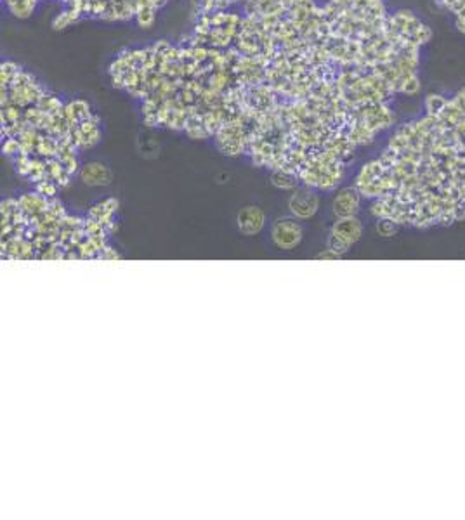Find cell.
<instances>
[{
    "label": "cell",
    "instance_id": "7",
    "mask_svg": "<svg viewBox=\"0 0 465 520\" xmlns=\"http://www.w3.org/2000/svg\"><path fill=\"white\" fill-rule=\"evenodd\" d=\"M80 181L86 184V186H108L113 181V174L106 165H103L101 161H90V164L82 165L79 172Z\"/></svg>",
    "mask_w": 465,
    "mask_h": 520
},
{
    "label": "cell",
    "instance_id": "6",
    "mask_svg": "<svg viewBox=\"0 0 465 520\" xmlns=\"http://www.w3.org/2000/svg\"><path fill=\"white\" fill-rule=\"evenodd\" d=\"M266 216L259 207H243L238 212V229L245 236H255L264 229Z\"/></svg>",
    "mask_w": 465,
    "mask_h": 520
},
{
    "label": "cell",
    "instance_id": "5",
    "mask_svg": "<svg viewBox=\"0 0 465 520\" xmlns=\"http://www.w3.org/2000/svg\"><path fill=\"white\" fill-rule=\"evenodd\" d=\"M116 212H118V200H116V198H106V200L92 205V207L89 208V213H87V216L99 220V222L105 226V229L108 231V234H113L118 229V224L115 222Z\"/></svg>",
    "mask_w": 465,
    "mask_h": 520
},
{
    "label": "cell",
    "instance_id": "1",
    "mask_svg": "<svg viewBox=\"0 0 465 520\" xmlns=\"http://www.w3.org/2000/svg\"><path fill=\"white\" fill-rule=\"evenodd\" d=\"M361 236H363V224L357 219V216L342 217V219L335 220L331 226L327 246L344 257L349 252L351 246L360 242Z\"/></svg>",
    "mask_w": 465,
    "mask_h": 520
},
{
    "label": "cell",
    "instance_id": "11",
    "mask_svg": "<svg viewBox=\"0 0 465 520\" xmlns=\"http://www.w3.org/2000/svg\"><path fill=\"white\" fill-rule=\"evenodd\" d=\"M448 101L450 99L441 96V94H429V96L425 97V103H424L425 112H427V115L439 116L444 112V108H447Z\"/></svg>",
    "mask_w": 465,
    "mask_h": 520
},
{
    "label": "cell",
    "instance_id": "12",
    "mask_svg": "<svg viewBox=\"0 0 465 520\" xmlns=\"http://www.w3.org/2000/svg\"><path fill=\"white\" fill-rule=\"evenodd\" d=\"M61 187L58 186L56 182L51 181V179H44V181H40L38 184H35V191L37 193H40L42 196L47 198L49 201L51 200H56L58 198V191H60Z\"/></svg>",
    "mask_w": 465,
    "mask_h": 520
},
{
    "label": "cell",
    "instance_id": "4",
    "mask_svg": "<svg viewBox=\"0 0 465 520\" xmlns=\"http://www.w3.org/2000/svg\"><path fill=\"white\" fill-rule=\"evenodd\" d=\"M361 196L360 190L356 186H347L342 190L337 191V194L334 196L331 201V212L337 219H342V217H356L360 212L361 207Z\"/></svg>",
    "mask_w": 465,
    "mask_h": 520
},
{
    "label": "cell",
    "instance_id": "8",
    "mask_svg": "<svg viewBox=\"0 0 465 520\" xmlns=\"http://www.w3.org/2000/svg\"><path fill=\"white\" fill-rule=\"evenodd\" d=\"M18 201L21 210L25 212V216H28L30 219H37V217L42 216L49 207L47 198L42 196L37 191H35V193H25L23 196L18 198Z\"/></svg>",
    "mask_w": 465,
    "mask_h": 520
},
{
    "label": "cell",
    "instance_id": "3",
    "mask_svg": "<svg viewBox=\"0 0 465 520\" xmlns=\"http://www.w3.org/2000/svg\"><path fill=\"white\" fill-rule=\"evenodd\" d=\"M288 208H290L292 216L299 220H307L314 217L320 210V196H318L316 190L302 184L292 193L290 200H288Z\"/></svg>",
    "mask_w": 465,
    "mask_h": 520
},
{
    "label": "cell",
    "instance_id": "9",
    "mask_svg": "<svg viewBox=\"0 0 465 520\" xmlns=\"http://www.w3.org/2000/svg\"><path fill=\"white\" fill-rule=\"evenodd\" d=\"M45 161H47L49 179L56 182L60 187H66L71 182V177H73V175L68 172V168L64 167L63 161H61L60 158H51V160H45Z\"/></svg>",
    "mask_w": 465,
    "mask_h": 520
},
{
    "label": "cell",
    "instance_id": "16",
    "mask_svg": "<svg viewBox=\"0 0 465 520\" xmlns=\"http://www.w3.org/2000/svg\"><path fill=\"white\" fill-rule=\"evenodd\" d=\"M120 259H122V255H120V253L110 245L106 246L105 252L101 253V257H99V260H120Z\"/></svg>",
    "mask_w": 465,
    "mask_h": 520
},
{
    "label": "cell",
    "instance_id": "13",
    "mask_svg": "<svg viewBox=\"0 0 465 520\" xmlns=\"http://www.w3.org/2000/svg\"><path fill=\"white\" fill-rule=\"evenodd\" d=\"M399 224L394 222L392 219H379L377 220V233L379 236H384V238H391L398 233Z\"/></svg>",
    "mask_w": 465,
    "mask_h": 520
},
{
    "label": "cell",
    "instance_id": "18",
    "mask_svg": "<svg viewBox=\"0 0 465 520\" xmlns=\"http://www.w3.org/2000/svg\"><path fill=\"white\" fill-rule=\"evenodd\" d=\"M457 26H458V30H460L462 34H465V12L464 14L457 16Z\"/></svg>",
    "mask_w": 465,
    "mask_h": 520
},
{
    "label": "cell",
    "instance_id": "15",
    "mask_svg": "<svg viewBox=\"0 0 465 520\" xmlns=\"http://www.w3.org/2000/svg\"><path fill=\"white\" fill-rule=\"evenodd\" d=\"M2 153L8 156H18L21 153V142H19L18 138H8L2 144Z\"/></svg>",
    "mask_w": 465,
    "mask_h": 520
},
{
    "label": "cell",
    "instance_id": "10",
    "mask_svg": "<svg viewBox=\"0 0 465 520\" xmlns=\"http://www.w3.org/2000/svg\"><path fill=\"white\" fill-rule=\"evenodd\" d=\"M299 177L295 174L285 170H273L271 174V184L278 190L283 191H294L299 187Z\"/></svg>",
    "mask_w": 465,
    "mask_h": 520
},
{
    "label": "cell",
    "instance_id": "17",
    "mask_svg": "<svg viewBox=\"0 0 465 520\" xmlns=\"http://www.w3.org/2000/svg\"><path fill=\"white\" fill-rule=\"evenodd\" d=\"M316 259L318 260H339V259H342V255H339V253L334 252V250L328 248V246H327V248H325L323 252L318 253Z\"/></svg>",
    "mask_w": 465,
    "mask_h": 520
},
{
    "label": "cell",
    "instance_id": "14",
    "mask_svg": "<svg viewBox=\"0 0 465 520\" xmlns=\"http://www.w3.org/2000/svg\"><path fill=\"white\" fill-rule=\"evenodd\" d=\"M420 80H418L417 75H412V77H406L401 82L399 87V92L405 94V96H415V94L420 90Z\"/></svg>",
    "mask_w": 465,
    "mask_h": 520
},
{
    "label": "cell",
    "instance_id": "2",
    "mask_svg": "<svg viewBox=\"0 0 465 520\" xmlns=\"http://www.w3.org/2000/svg\"><path fill=\"white\" fill-rule=\"evenodd\" d=\"M304 236V229H302L299 219H278L275 220L271 227V239L279 250H294L299 246Z\"/></svg>",
    "mask_w": 465,
    "mask_h": 520
}]
</instances>
